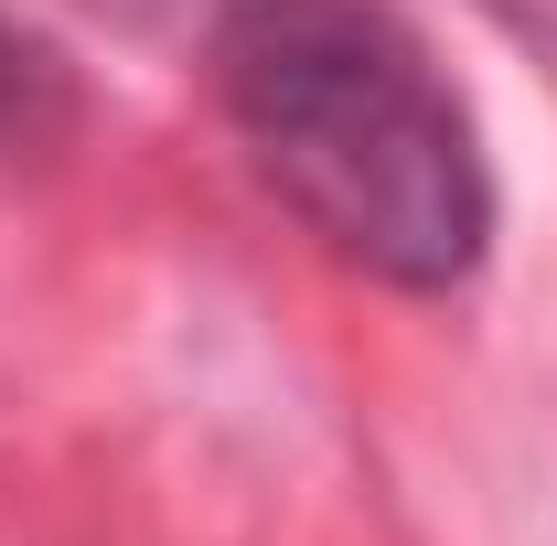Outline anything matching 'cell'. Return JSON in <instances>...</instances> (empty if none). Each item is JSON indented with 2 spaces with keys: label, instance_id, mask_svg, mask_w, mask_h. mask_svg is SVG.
I'll return each instance as SVG.
<instances>
[{
  "label": "cell",
  "instance_id": "6da1fadb",
  "mask_svg": "<svg viewBox=\"0 0 557 546\" xmlns=\"http://www.w3.org/2000/svg\"><path fill=\"white\" fill-rule=\"evenodd\" d=\"M205 86L236 150L354 278L450 300L493 258V161L386 0H214Z\"/></svg>",
  "mask_w": 557,
  "mask_h": 546
},
{
  "label": "cell",
  "instance_id": "3957f363",
  "mask_svg": "<svg viewBox=\"0 0 557 546\" xmlns=\"http://www.w3.org/2000/svg\"><path fill=\"white\" fill-rule=\"evenodd\" d=\"M97 11H129V22H139V11H161V0H97Z\"/></svg>",
  "mask_w": 557,
  "mask_h": 546
},
{
  "label": "cell",
  "instance_id": "7a4b0ae2",
  "mask_svg": "<svg viewBox=\"0 0 557 546\" xmlns=\"http://www.w3.org/2000/svg\"><path fill=\"white\" fill-rule=\"evenodd\" d=\"M75 129H86V86H75V65L22 22V11H0V172L54 161Z\"/></svg>",
  "mask_w": 557,
  "mask_h": 546
}]
</instances>
